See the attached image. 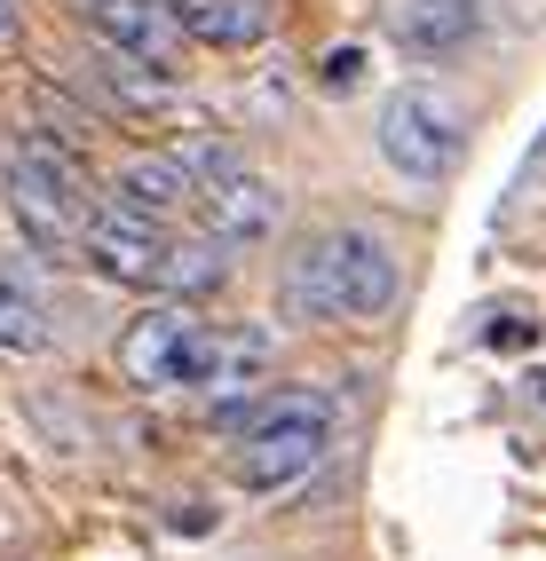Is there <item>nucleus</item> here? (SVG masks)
Wrapping results in <instances>:
<instances>
[{
	"instance_id": "1a4fd4ad",
	"label": "nucleus",
	"mask_w": 546,
	"mask_h": 561,
	"mask_svg": "<svg viewBox=\"0 0 546 561\" xmlns=\"http://www.w3.org/2000/svg\"><path fill=\"white\" fill-rule=\"evenodd\" d=\"M380 32L405 56L435 64V56H459L467 41H484V9L476 0H380Z\"/></svg>"
},
{
	"instance_id": "20e7f679",
	"label": "nucleus",
	"mask_w": 546,
	"mask_h": 561,
	"mask_svg": "<svg viewBox=\"0 0 546 561\" xmlns=\"http://www.w3.org/2000/svg\"><path fill=\"white\" fill-rule=\"evenodd\" d=\"M0 198H9V221L24 230L32 253H71L88 230V174L71 151H56V142H24V151H9V167H0Z\"/></svg>"
},
{
	"instance_id": "39448f33",
	"label": "nucleus",
	"mask_w": 546,
	"mask_h": 561,
	"mask_svg": "<svg viewBox=\"0 0 546 561\" xmlns=\"http://www.w3.org/2000/svg\"><path fill=\"white\" fill-rule=\"evenodd\" d=\"M214 348H223V332H214L191 301H167V309H143L120 332V371L135 388H151V396H174V388H198L206 396Z\"/></svg>"
},
{
	"instance_id": "2eb2a0df",
	"label": "nucleus",
	"mask_w": 546,
	"mask_h": 561,
	"mask_svg": "<svg viewBox=\"0 0 546 561\" xmlns=\"http://www.w3.org/2000/svg\"><path fill=\"white\" fill-rule=\"evenodd\" d=\"M9 16H16V0H0V32H9Z\"/></svg>"
},
{
	"instance_id": "ddd939ff",
	"label": "nucleus",
	"mask_w": 546,
	"mask_h": 561,
	"mask_svg": "<svg viewBox=\"0 0 546 561\" xmlns=\"http://www.w3.org/2000/svg\"><path fill=\"white\" fill-rule=\"evenodd\" d=\"M270 356H277V341H270V332H223V348H214V371H206V396L238 403V396H246V388L270 371Z\"/></svg>"
},
{
	"instance_id": "6e6552de",
	"label": "nucleus",
	"mask_w": 546,
	"mask_h": 561,
	"mask_svg": "<svg viewBox=\"0 0 546 561\" xmlns=\"http://www.w3.org/2000/svg\"><path fill=\"white\" fill-rule=\"evenodd\" d=\"M88 32L112 56H135L143 71H167L182 64V24L167 16V0H88Z\"/></svg>"
},
{
	"instance_id": "4468645a",
	"label": "nucleus",
	"mask_w": 546,
	"mask_h": 561,
	"mask_svg": "<svg viewBox=\"0 0 546 561\" xmlns=\"http://www.w3.org/2000/svg\"><path fill=\"white\" fill-rule=\"evenodd\" d=\"M356 64H364V56H356V48H341L333 64H325V80H333V88H349V80H356Z\"/></svg>"
},
{
	"instance_id": "423d86ee",
	"label": "nucleus",
	"mask_w": 546,
	"mask_h": 561,
	"mask_svg": "<svg viewBox=\"0 0 546 561\" xmlns=\"http://www.w3.org/2000/svg\"><path fill=\"white\" fill-rule=\"evenodd\" d=\"M467 151V119L452 95L435 88H396L380 103V159L405 174V182H444Z\"/></svg>"
},
{
	"instance_id": "f8f14e48",
	"label": "nucleus",
	"mask_w": 546,
	"mask_h": 561,
	"mask_svg": "<svg viewBox=\"0 0 546 561\" xmlns=\"http://www.w3.org/2000/svg\"><path fill=\"white\" fill-rule=\"evenodd\" d=\"M0 348L9 356H48L56 348V324H48V301L16 261H0Z\"/></svg>"
},
{
	"instance_id": "f257e3e1",
	"label": "nucleus",
	"mask_w": 546,
	"mask_h": 561,
	"mask_svg": "<svg viewBox=\"0 0 546 561\" xmlns=\"http://www.w3.org/2000/svg\"><path fill=\"white\" fill-rule=\"evenodd\" d=\"M285 309L309 317V324H373L396 309V293H405V270H396V245L380 230H364V221H333V230H317L294 245L285 261Z\"/></svg>"
},
{
	"instance_id": "9d476101",
	"label": "nucleus",
	"mask_w": 546,
	"mask_h": 561,
	"mask_svg": "<svg viewBox=\"0 0 546 561\" xmlns=\"http://www.w3.org/2000/svg\"><path fill=\"white\" fill-rule=\"evenodd\" d=\"M112 198H120L127 214L182 221V214H198V182H191V167L167 151V159H127V167H120V182H112Z\"/></svg>"
},
{
	"instance_id": "0eeeda50",
	"label": "nucleus",
	"mask_w": 546,
	"mask_h": 561,
	"mask_svg": "<svg viewBox=\"0 0 546 561\" xmlns=\"http://www.w3.org/2000/svg\"><path fill=\"white\" fill-rule=\"evenodd\" d=\"M277 214H285L277 182H270V174H253L246 159H230L223 174H206V182H198V221H206V238H214V245H253V238H270V230H277Z\"/></svg>"
},
{
	"instance_id": "f03ea898",
	"label": "nucleus",
	"mask_w": 546,
	"mask_h": 561,
	"mask_svg": "<svg viewBox=\"0 0 546 561\" xmlns=\"http://www.w3.org/2000/svg\"><path fill=\"white\" fill-rule=\"evenodd\" d=\"M341 435V403L317 388H277V396H246L238 403V443H230V482L238 491H294L333 459Z\"/></svg>"
},
{
	"instance_id": "7ed1b4c3",
	"label": "nucleus",
	"mask_w": 546,
	"mask_h": 561,
	"mask_svg": "<svg viewBox=\"0 0 546 561\" xmlns=\"http://www.w3.org/2000/svg\"><path fill=\"white\" fill-rule=\"evenodd\" d=\"M80 261L112 285H135V293H174V301H198V293L223 285V245L206 238H174V221H151V214H127L120 198L88 214L80 230Z\"/></svg>"
},
{
	"instance_id": "9b49d317",
	"label": "nucleus",
	"mask_w": 546,
	"mask_h": 561,
	"mask_svg": "<svg viewBox=\"0 0 546 561\" xmlns=\"http://www.w3.org/2000/svg\"><path fill=\"white\" fill-rule=\"evenodd\" d=\"M167 16L182 24V41H198V48H253L270 32L262 0H167Z\"/></svg>"
}]
</instances>
